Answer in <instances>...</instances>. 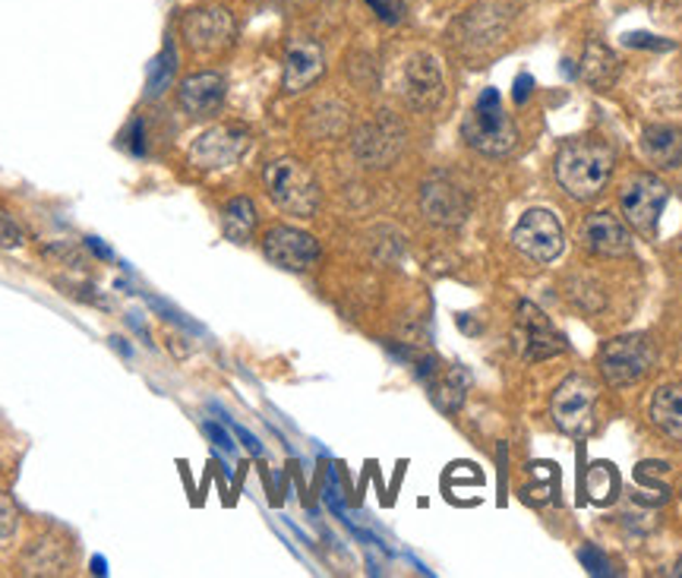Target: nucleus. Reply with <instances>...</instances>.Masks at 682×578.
Instances as JSON below:
<instances>
[{
    "label": "nucleus",
    "mask_w": 682,
    "mask_h": 578,
    "mask_svg": "<svg viewBox=\"0 0 682 578\" xmlns=\"http://www.w3.org/2000/svg\"><path fill=\"white\" fill-rule=\"evenodd\" d=\"M16 524H20V512L13 506V499L7 493H0V541L13 538L16 534Z\"/></svg>",
    "instance_id": "27"
},
{
    "label": "nucleus",
    "mask_w": 682,
    "mask_h": 578,
    "mask_svg": "<svg viewBox=\"0 0 682 578\" xmlns=\"http://www.w3.org/2000/svg\"><path fill=\"white\" fill-rule=\"evenodd\" d=\"M528 83H531V80H528V76H518V83H515V102H525V95H528Z\"/></svg>",
    "instance_id": "36"
},
{
    "label": "nucleus",
    "mask_w": 682,
    "mask_h": 578,
    "mask_svg": "<svg viewBox=\"0 0 682 578\" xmlns=\"http://www.w3.org/2000/svg\"><path fill=\"white\" fill-rule=\"evenodd\" d=\"M677 576H682V563H680V569H677Z\"/></svg>",
    "instance_id": "38"
},
{
    "label": "nucleus",
    "mask_w": 682,
    "mask_h": 578,
    "mask_svg": "<svg viewBox=\"0 0 682 578\" xmlns=\"http://www.w3.org/2000/svg\"><path fill=\"white\" fill-rule=\"evenodd\" d=\"M511 244H515L528 260L546 266V262L563 257V250H566V232H563L560 219H556L550 209H528V212L518 219L515 232H511Z\"/></svg>",
    "instance_id": "5"
},
{
    "label": "nucleus",
    "mask_w": 682,
    "mask_h": 578,
    "mask_svg": "<svg viewBox=\"0 0 682 578\" xmlns=\"http://www.w3.org/2000/svg\"><path fill=\"white\" fill-rule=\"evenodd\" d=\"M443 67L433 55H414L404 63V98L414 108H436L443 98Z\"/></svg>",
    "instance_id": "14"
},
{
    "label": "nucleus",
    "mask_w": 682,
    "mask_h": 578,
    "mask_svg": "<svg viewBox=\"0 0 682 578\" xmlns=\"http://www.w3.org/2000/svg\"><path fill=\"white\" fill-rule=\"evenodd\" d=\"M174 73H177V51H174V45L168 42V45L155 55V60L149 63V73H145V95H149V98H158V95L170 86Z\"/></svg>",
    "instance_id": "23"
},
{
    "label": "nucleus",
    "mask_w": 682,
    "mask_h": 578,
    "mask_svg": "<svg viewBox=\"0 0 682 578\" xmlns=\"http://www.w3.org/2000/svg\"><path fill=\"white\" fill-rule=\"evenodd\" d=\"M642 152L648 162L660 168H680L682 165V130L670 123H654L642 133Z\"/></svg>",
    "instance_id": "18"
},
{
    "label": "nucleus",
    "mask_w": 682,
    "mask_h": 578,
    "mask_svg": "<svg viewBox=\"0 0 682 578\" xmlns=\"http://www.w3.org/2000/svg\"><path fill=\"white\" fill-rule=\"evenodd\" d=\"M651 421L660 434L682 443V386L667 382L654 392L651 399Z\"/></svg>",
    "instance_id": "19"
},
{
    "label": "nucleus",
    "mask_w": 682,
    "mask_h": 578,
    "mask_svg": "<svg viewBox=\"0 0 682 578\" xmlns=\"http://www.w3.org/2000/svg\"><path fill=\"white\" fill-rule=\"evenodd\" d=\"M518 339H521V351L528 361H543V357H553L556 351H563V339L556 335L550 319L543 317L534 304L518 307Z\"/></svg>",
    "instance_id": "16"
},
{
    "label": "nucleus",
    "mask_w": 682,
    "mask_h": 578,
    "mask_svg": "<svg viewBox=\"0 0 682 578\" xmlns=\"http://www.w3.org/2000/svg\"><path fill=\"white\" fill-rule=\"evenodd\" d=\"M326 70V60H322V48L316 42H294L284 55V89L287 92H304L313 86Z\"/></svg>",
    "instance_id": "17"
},
{
    "label": "nucleus",
    "mask_w": 682,
    "mask_h": 578,
    "mask_svg": "<svg viewBox=\"0 0 682 578\" xmlns=\"http://www.w3.org/2000/svg\"><path fill=\"white\" fill-rule=\"evenodd\" d=\"M250 149V130L240 123H219L199 133L190 145V165L202 172H225L234 168L244 152Z\"/></svg>",
    "instance_id": "6"
},
{
    "label": "nucleus",
    "mask_w": 682,
    "mask_h": 578,
    "mask_svg": "<svg viewBox=\"0 0 682 578\" xmlns=\"http://www.w3.org/2000/svg\"><path fill=\"white\" fill-rule=\"evenodd\" d=\"M461 137L474 152L499 158L509 155L518 145V127L506 111H503V98L496 89H483L478 105L461 120Z\"/></svg>",
    "instance_id": "2"
},
{
    "label": "nucleus",
    "mask_w": 682,
    "mask_h": 578,
    "mask_svg": "<svg viewBox=\"0 0 682 578\" xmlns=\"http://www.w3.org/2000/svg\"><path fill=\"white\" fill-rule=\"evenodd\" d=\"M654 367V347L645 335H620L600 347V374L610 386H635Z\"/></svg>",
    "instance_id": "7"
},
{
    "label": "nucleus",
    "mask_w": 682,
    "mask_h": 578,
    "mask_svg": "<svg viewBox=\"0 0 682 578\" xmlns=\"http://www.w3.org/2000/svg\"><path fill=\"white\" fill-rule=\"evenodd\" d=\"M553 174L572 200L591 203L613 174V149L600 140H568L553 162Z\"/></svg>",
    "instance_id": "1"
},
{
    "label": "nucleus",
    "mask_w": 682,
    "mask_h": 578,
    "mask_svg": "<svg viewBox=\"0 0 682 578\" xmlns=\"http://www.w3.org/2000/svg\"><path fill=\"white\" fill-rule=\"evenodd\" d=\"M595 405L597 389L588 376L572 374L566 376L550 402V417L553 424L568 436H588L595 430Z\"/></svg>",
    "instance_id": "4"
},
{
    "label": "nucleus",
    "mask_w": 682,
    "mask_h": 578,
    "mask_svg": "<svg viewBox=\"0 0 682 578\" xmlns=\"http://www.w3.org/2000/svg\"><path fill=\"white\" fill-rule=\"evenodd\" d=\"M67 553L55 541H35L26 553V576H60Z\"/></svg>",
    "instance_id": "22"
},
{
    "label": "nucleus",
    "mask_w": 682,
    "mask_h": 578,
    "mask_svg": "<svg viewBox=\"0 0 682 578\" xmlns=\"http://www.w3.org/2000/svg\"><path fill=\"white\" fill-rule=\"evenodd\" d=\"M202 430H205V436H212V443H215V446H222L225 452H234V443H231V436H227L225 430L219 427V424H212V421H209Z\"/></svg>",
    "instance_id": "33"
},
{
    "label": "nucleus",
    "mask_w": 682,
    "mask_h": 578,
    "mask_svg": "<svg viewBox=\"0 0 682 578\" xmlns=\"http://www.w3.org/2000/svg\"><path fill=\"white\" fill-rule=\"evenodd\" d=\"M266 193L269 200L279 205L287 215L297 219H310L319 209V184L313 172L297 162V158H275L272 165H266Z\"/></svg>",
    "instance_id": "3"
},
{
    "label": "nucleus",
    "mask_w": 682,
    "mask_h": 578,
    "mask_svg": "<svg viewBox=\"0 0 682 578\" xmlns=\"http://www.w3.org/2000/svg\"><path fill=\"white\" fill-rule=\"evenodd\" d=\"M578 556H581V563H585L595 576H610V563H607L595 547H585Z\"/></svg>",
    "instance_id": "29"
},
{
    "label": "nucleus",
    "mask_w": 682,
    "mask_h": 578,
    "mask_svg": "<svg viewBox=\"0 0 682 578\" xmlns=\"http://www.w3.org/2000/svg\"><path fill=\"white\" fill-rule=\"evenodd\" d=\"M401 145H404V127L389 111H383V115L376 117V120H369L367 127L357 133L354 152L367 165H373V168H386L398 152H401Z\"/></svg>",
    "instance_id": "11"
},
{
    "label": "nucleus",
    "mask_w": 682,
    "mask_h": 578,
    "mask_svg": "<svg viewBox=\"0 0 682 578\" xmlns=\"http://www.w3.org/2000/svg\"><path fill=\"white\" fill-rule=\"evenodd\" d=\"M227 83L222 73H212V70H202V73H190L184 83H180V108L190 117H212L222 105H225Z\"/></svg>",
    "instance_id": "15"
},
{
    "label": "nucleus",
    "mask_w": 682,
    "mask_h": 578,
    "mask_svg": "<svg viewBox=\"0 0 682 578\" xmlns=\"http://www.w3.org/2000/svg\"><path fill=\"white\" fill-rule=\"evenodd\" d=\"M256 205L250 197H237L225 205L222 212V232H225L227 240L234 244H247L256 232Z\"/></svg>",
    "instance_id": "21"
},
{
    "label": "nucleus",
    "mask_w": 682,
    "mask_h": 578,
    "mask_svg": "<svg viewBox=\"0 0 682 578\" xmlns=\"http://www.w3.org/2000/svg\"><path fill=\"white\" fill-rule=\"evenodd\" d=\"M421 209L433 225L458 228L468 219V197L455 184L436 177V180H426L421 190Z\"/></svg>",
    "instance_id": "13"
},
{
    "label": "nucleus",
    "mask_w": 682,
    "mask_h": 578,
    "mask_svg": "<svg viewBox=\"0 0 682 578\" xmlns=\"http://www.w3.org/2000/svg\"><path fill=\"white\" fill-rule=\"evenodd\" d=\"M367 7L386 26H396V23L404 20V13H408V3L404 0H367Z\"/></svg>",
    "instance_id": "26"
},
{
    "label": "nucleus",
    "mask_w": 682,
    "mask_h": 578,
    "mask_svg": "<svg viewBox=\"0 0 682 578\" xmlns=\"http://www.w3.org/2000/svg\"><path fill=\"white\" fill-rule=\"evenodd\" d=\"M262 253L272 266L287 269V272H307L322 257L319 240L301 228H291V225H275L262 234Z\"/></svg>",
    "instance_id": "10"
},
{
    "label": "nucleus",
    "mask_w": 682,
    "mask_h": 578,
    "mask_svg": "<svg viewBox=\"0 0 682 578\" xmlns=\"http://www.w3.org/2000/svg\"><path fill=\"white\" fill-rule=\"evenodd\" d=\"M234 16L225 7H197L180 20V35L197 55H219L234 42Z\"/></svg>",
    "instance_id": "8"
},
{
    "label": "nucleus",
    "mask_w": 682,
    "mask_h": 578,
    "mask_svg": "<svg viewBox=\"0 0 682 578\" xmlns=\"http://www.w3.org/2000/svg\"><path fill=\"white\" fill-rule=\"evenodd\" d=\"M89 569H92V576H108V559L105 556H92Z\"/></svg>",
    "instance_id": "35"
},
{
    "label": "nucleus",
    "mask_w": 682,
    "mask_h": 578,
    "mask_svg": "<svg viewBox=\"0 0 682 578\" xmlns=\"http://www.w3.org/2000/svg\"><path fill=\"white\" fill-rule=\"evenodd\" d=\"M581 76L595 89H610L620 80V58L600 38H595L581 55Z\"/></svg>",
    "instance_id": "20"
},
{
    "label": "nucleus",
    "mask_w": 682,
    "mask_h": 578,
    "mask_svg": "<svg viewBox=\"0 0 682 578\" xmlns=\"http://www.w3.org/2000/svg\"><path fill=\"white\" fill-rule=\"evenodd\" d=\"M625 45H632V48H673L670 42H654V35H642V32L625 35Z\"/></svg>",
    "instance_id": "32"
},
{
    "label": "nucleus",
    "mask_w": 682,
    "mask_h": 578,
    "mask_svg": "<svg viewBox=\"0 0 682 578\" xmlns=\"http://www.w3.org/2000/svg\"><path fill=\"white\" fill-rule=\"evenodd\" d=\"M670 200V190L660 177L654 174H638L625 184L620 205H623L625 222L642 234H654L660 215H663V205Z\"/></svg>",
    "instance_id": "9"
},
{
    "label": "nucleus",
    "mask_w": 682,
    "mask_h": 578,
    "mask_svg": "<svg viewBox=\"0 0 682 578\" xmlns=\"http://www.w3.org/2000/svg\"><path fill=\"white\" fill-rule=\"evenodd\" d=\"M85 250L95 257V260H102V262H111L114 260V250L102 240V237H85Z\"/></svg>",
    "instance_id": "31"
},
{
    "label": "nucleus",
    "mask_w": 682,
    "mask_h": 578,
    "mask_svg": "<svg viewBox=\"0 0 682 578\" xmlns=\"http://www.w3.org/2000/svg\"><path fill=\"white\" fill-rule=\"evenodd\" d=\"M0 247H3V250L23 247V228L16 225V219L7 212V205L3 203H0Z\"/></svg>",
    "instance_id": "25"
},
{
    "label": "nucleus",
    "mask_w": 682,
    "mask_h": 578,
    "mask_svg": "<svg viewBox=\"0 0 682 578\" xmlns=\"http://www.w3.org/2000/svg\"><path fill=\"white\" fill-rule=\"evenodd\" d=\"M111 345L117 347V351H120V354H127V357H130V354H133V347L127 345V342H124V339H117V335H114V339H111Z\"/></svg>",
    "instance_id": "37"
},
{
    "label": "nucleus",
    "mask_w": 682,
    "mask_h": 578,
    "mask_svg": "<svg viewBox=\"0 0 682 578\" xmlns=\"http://www.w3.org/2000/svg\"><path fill=\"white\" fill-rule=\"evenodd\" d=\"M124 145L133 152V155H145V140H142V120H133L127 137H124Z\"/></svg>",
    "instance_id": "30"
},
{
    "label": "nucleus",
    "mask_w": 682,
    "mask_h": 578,
    "mask_svg": "<svg viewBox=\"0 0 682 578\" xmlns=\"http://www.w3.org/2000/svg\"><path fill=\"white\" fill-rule=\"evenodd\" d=\"M581 244L591 253L607 257V260H620V257L632 253V234L610 212H595V215L585 219V225H581Z\"/></svg>",
    "instance_id": "12"
},
{
    "label": "nucleus",
    "mask_w": 682,
    "mask_h": 578,
    "mask_svg": "<svg viewBox=\"0 0 682 578\" xmlns=\"http://www.w3.org/2000/svg\"><path fill=\"white\" fill-rule=\"evenodd\" d=\"M145 304H149L152 310H158V314L168 319V322H177V326H184V329H190V332H199V329H197V326H193V322H190V319H184V314H177V310H174V307H168V304H165L162 297H152V294H145Z\"/></svg>",
    "instance_id": "28"
},
{
    "label": "nucleus",
    "mask_w": 682,
    "mask_h": 578,
    "mask_svg": "<svg viewBox=\"0 0 682 578\" xmlns=\"http://www.w3.org/2000/svg\"><path fill=\"white\" fill-rule=\"evenodd\" d=\"M231 427H234V434L244 439V446H247V449H250L254 456H259V452H262V446H259V439H256L254 434H247V430H244V427H237V424H231Z\"/></svg>",
    "instance_id": "34"
},
{
    "label": "nucleus",
    "mask_w": 682,
    "mask_h": 578,
    "mask_svg": "<svg viewBox=\"0 0 682 578\" xmlns=\"http://www.w3.org/2000/svg\"><path fill=\"white\" fill-rule=\"evenodd\" d=\"M588 491L595 493L597 503H610L620 491V477L613 471V464H595L591 477H588Z\"/></svg>",
    "instance_id": "24"
}]
</instances>
